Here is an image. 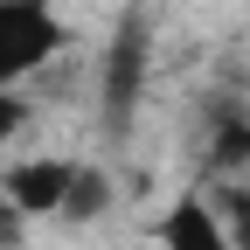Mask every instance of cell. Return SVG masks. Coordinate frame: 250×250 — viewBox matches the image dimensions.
I'll use <instances>...</instances> for the list:
<instances>
[{
  "instance_id": "cell-6",
  "label": "cell",
  "mask_w": 250,
  "mask_h": 250,
  "mask_svg": "<svg viewBox=\"0 0 250 250\" xmlns=\"http://www.w3.org/2000/svg\"><path fill=\"white\" fill-rule=\"evenodd\" d=\"M139 77H146V56H139V42H132V35H125V42H118V56H111V83H104V104H111V111H125V104L139 98Z\"/></svg>"
},
{
  "instance_id": "cell-3",
  "label": "cell",
  "mask_w": 250,
  "mask_h": 250,
  "mask_svg": "<svg viewBox=\"0 0 250 250\" xmlns=\"http://www.w3.org/2000/svg\"><path fill=\"white\" fill-rule=\"evenodd\" d=\"M153 243H160V250H236V243H229V223H223V208L202 202V195L167 202V215H160V229H153Z\"/></svg>"
},
{
  "instance_id": "cell-4",
  "label": "cell",
  "mask_w": 250,
  "mask_h": 250,
  "mask_svg": "<svg viewBox=\"0 0 250 250\" xmlns=\"http://www.w3.org/2000/svg\"><path fill=\"white\" fill-rule=\"evenodd\" d=\"M208 174H223V181H243L250 174V118L243 111L208 118Z\"/></svg>"
},
{
  "instance_id": "cell-8",
  "label": "cell",
  "mask_w": 250,
  "mask_h": 250,
  "mask_svg": "<svg viewBox=\"0 0 250 250\" xmlns=\"http://www.w3.org/2000/svg\"><path fill=\"white\" fill-rule=\"evenodd\" d=\"M35 118L28 111V98H21V83H0V153H7L14 139H21V125Z\"/></svg>"
},
{
  "instance_id": "cell-9",
  "label": "cell",
  "mask_w": 250,
  "mask_h": 250,
  "mask_svg": "<svg viewBox=\"0 0 250 250\" xmlns=\"http://www.w3.org/2000/svg\"><path fill=\"white\" fill-rule=\"evenodd\" d=\"M28 223H35V215L0 195V250H28Z\"/></svg>"
},
{
  "instance_id": "cell-2",
  "label": "cell",
  "mask_w": 250,
  "mask_h": 250,
  "mask_svg": "<svg viewBox=\"0 0 250 250\" xmlns=\"http://www.w3.org/2000/svg\"><path fill=\"white\" fill-rule=\"evenodd\" d=\"M70 174H77V160H62V153H21V160H7V167H0V195L42 223V215H62Z\"/></svg>"
},
{
  "instance_id": "cell-1",
  "label": "cell",
  "mask_w": 250,
  "mask_h": 250,
  "mask_svg": "<svg viewBox=\"0 0 250 250\" xmlns=\"http://www.w3.org/2000/svg\"><path fill=\"white\" fill-rule=\"evenodd\" d=\"M70 49V21L56 0H0V83H28Z\"/></svg>"
},
{
  "instance_id": "cell-7",
  "label": "cell",
  "mask_w": 250,
  "mask_h": 250,
  "mask_svg": "<svg viewBox=\"0 0 250 250\" xmlns=\"http://www.w3.org/2000/svg\"><path fill=\"white\" fill-rule=\"evenodd\" d=\"M215 208H223V223H229V243H236V250H250V188H243V181H229Z\"/></svg>"
},
{
  "instance_id": "cell-5",
  "label": "cell",
  "mask_w": 250,
  "mask_h": 250,
  "mask_svg": "<svg viewBox=\"0 0 250 250\" xmlns=\"http://www.w3.org/2000/svg\"><path fill=\"white\" fill-rule=\"evenodd\" d=\"M104 208H111V174L77 160V174H70V195H62V223L90 229V223H104Z\"/></svg>"
}]
</instances>
